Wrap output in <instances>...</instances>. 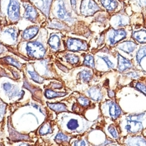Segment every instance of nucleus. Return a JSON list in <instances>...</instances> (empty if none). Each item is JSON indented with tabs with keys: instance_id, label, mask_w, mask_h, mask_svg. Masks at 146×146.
<instances>
[{
	"instance_id": "14",
	"label": "nucleus",
	"mask_w": 146,
	"mask_h": 146,
	"mask_svg": "<svg viewBox=\"0 0 146 146\" xmlns=\"http://www.w3.org/2000/svg\"><path fill=\"white\" fill-rule=\"evenodd\" d=\"M2 90L7 94L10 100L20 99L23 92L17 86L11 84L10 82H5L2 84Z\"/></svg>"
},
{
	"instance_id": "34",
	"label": "nucleus",
	"mask_w": 146,
	"mask_h": 146,
	"mask_svg": "<svg viewBox=\"0 0 146 146\" xmlns=\"http://www.w3.org/2000/svg\"><path fill=\"white\" fill-rule=\"evenodd\" d=\"M52 1L53 0H39V3L38 4V8L46 15H48L49 9H50Z\"/></svg>"
},
{
	"instance_id": "26",
	"label": "nucleus",
	"mask_w": 146,
	"mask_h": 146,
	"mask_svg": "<svg viewBox=\"0 0 146 146\" xmlns=\"http://www.w3.org/2000/svg\"><path fill=\"white\" fill-rule=\"evenodd\" d=\"M71 139H72V136L70 135H67L66 133L63 132L62 130L58 131L54 137V141L58 144H61V145L69 143L71 141Z\"/></svg>"
},
{
	"instance_id": "42",
	"label": "nucleus",
	"mask_w": 146,
	"mask_h": 146,
	"mask_svg": "<svg viewBox=\"0 0 146 146\" xmlns=\"http://www.w3.org/2000/svg\"><path fill=\"white\" fill-rule=\"evenodd\" d=\"M70 2H71V6H72L73 9L75 10V9H76V4H77V0H70Z\"/></svg>"
},
{
	"instance_id": "11",
	"label": "nucleus",
	"mask_w": 146,
	"mask_h": 146,
	"mask_svg": "<svg viewBox=\"0 0 146 146\" xmlns=\"http://www.w3.org/2000/svg\"><path fill=\"white\" fill-rule=\"evenodd\" d=\"M7 14L12 22H17L20 18V4L18 0H9L8 8H7Z\"/></svg>"
},
{
	"instance_id": "35",
	"label": "nucleus",
	"mask_w": 146,
	"mask_h": 146,
	"mask_svg": "<svg viewBox=\"0 0 146 146\" xmlns=\"http://www.w3.org/2000/svg\"><path fill=\"white\" fill-rule=\"evenodd\" d=\"M27 72H28V74L29 75V77L31 78L32 80H34V82L38 83V84L44 83V79H43V78H42L35 70H34L33 68H28V69H27Z\"/></svg>"
},
{
	"instance_id": "10",
	"label": "nucleus",
	"mask_w": 146,
	"mask_h": 146,
	"mask_svg": "<svg viewBox=\"0 0 146 146\" xmlns=\"http://www.w3.org/2000/svg\"><path fill=\"white\" fill-rule=\"evenodd\" d=\"M116 57H117V70L119 73H125L129 70L135 69L133 60L121 55L119 53H116Z\"/></svg>"
},
{
	"instance_id": "17",
	"label": "nucleus",
	"mask_w": 146,
	"mask_h": 146,
	"mask_svg": "<svg viewBox=\"0 0 146 146\" xmlns=\"http://www.w3.org/2000/svg\"><path fill=\"white\" fill-rule=\"evenodd\" d=\"M23 7H24V14H23V18L27 20H29L31 22H35L38 19V13L36 10V9L34 8L32 4H30L29 3L26 2L23 3Z\"/></svg>"
},
{
	"instance_id": "43",
	"label": "nucleus",
	"mask_w": 146,
	"mask_h": 146,
	"mask_svg": "<svg viewBox=\"0 0 146 146\" xmlns=\"http://www.w3.org/2000/svg\"><path fill=\"white\" fill-rule=\"evenodd\" d=\"M3 52H4V48H3V45L0 44V54H2Z\"/></svg>"
},
{
	"instance_id": "25",
	"label": "nucleus",
	"mask_w": 146,
	"mask_h": 146,
	"mask_svg": "<svg viewBox=\"0 0 146 146\" xmlns=\"http://www.w3.org/2000/svg\"><path fill=\"white\" fill-rule=\"evenodd\" d=\"M47 106L57 113L68 111L67 105L63 103H47Z\"/></svg>"
},
{
	"instance_id": "16",
	"label": "nucleus",
	"mask_w": 146,
	"mask_h": 146,
	"mask_svg": "<svg viewBox=\"0 0 146 146\" xmlns=\"http://www.w3.org/2000/svg\"><path fill=\"white\" fill-rule=\"evenodd\" d=\"M129 24V19L125 14H116L111 19V25L113 29H119Z\"/></svg>"
},
{
	"instance_id": "12",
	"label": "nucleus",
	"mask_w": 146,
	"mask_h": 146,
	"mask_svg": "<svg viewBox=\"0 0 146 146\" xmlns=\"http://www.w3.org/2000/svg\"><path fill=\"white\" fill-rule=\"evenodd\" d=\"M139 46L135 43V41L132 40H125L122 41L119 44L116 45V48L119 51H121L123 53H125L126 54L131 55L132 58H134L135 52L138 49Z\"/></svg>"
},
{
	"instance_id": "32",
	"label": "nucleus",
	"mask_w": 146,
	"mask_h": 146,
	"mask_svg": "<svg viewBox=\"0 0 146 146\" xmlns=\"http://www.w3.org/2000/svg\"><path fill=\"white\" fill-rule=\"evenodd\" d=\"M71 146H90V141L88 139V135L74 139L71 141Z\"/></svg>"
},
{
	"instance_id": "36",
	"label": "nucleus",
	"mask_w": 146,
	"mask_h": 146,
	"mask_svg": "<svg viewBox=\"0 0 146 146\" xmlns=\"http://www.w3.org/2000/svg\"><path fill=\"white\" fill-rule=\"evenodd\" d=\"M77 102L79 103V106H81L84 109L89 108L91 104V100L87 96H84V95H79L77 98Z\"/></svg>"
},
{
	"instance_id": "20",
	"label": "nucleus",
	"mask_w": 146,
	"mask_h": 146,
	"mask_svg": "<svg viewBox=\"0 0 146 146\" xmlns=\"http://www.w3.org/2000/svg\"><path fill=\"white\" fill-rule=\"evenodd\" d=\"M38 31H39L38 26H30L23 31L21 37L23 40L29 41V40L33 39L34 37L38 34Z\"/></svg>"
},
{
	"instance_id": "13",
	"label": "nucleus",
	"mask_w": 146,
	"mask_h": 146,
	"mask_svg": "<svg viewBox=\"0 0 146 146\" xmlns=\"http://www.w3.org/2000/svg\"><path fill=\"white\" fill-rule=\"evenodd\" d=\"M123 144L125 146H146V137L142 135L124 136Z\"/></svg>"
},
{
	"instance_id": "37",
	"label": "nucleus",
	"mask_w": 146,
	"mask_h": 146,
	"mask_svg": "<svg viewBox=\"0 0 146 146\" xmlns=\"http://www.w3.org/2000/svg\"><path fill=\"white\" fill-rule=\"evenodd\" d=\"M3 60H4L6 63L11 64V65L14 66V67L18 68H22V64H21L18 60H16L15 58H12V57H6V58H3Z\"/></svg>"
},
{
	"instance_id": "23",
	"label": "nucleus",
	"mask_w": 146,
	"mask_h": 146,
	"mask_svg": "<svg viewBox=\"0 0 146 146\" xmlns=\"http://www.w3.org/2000/svg\"><path fill=\"white\" fill-rule=\"evenodd\" d=\"M132 38L135 40L136 43L139 44H146V29H141L139 30L134 31L132 34Z\"/></svg>"
},
{
	"instance_id": "22",
	"label": "nucleus",
	"mask_w": 146,
	"mask_h": 146,
	"mask_svg": "<svg viewBox=\"0 0 146 146\" xmlns=\"http://www.w3.org/2000/svg\"><path fill=\"white\" fill-rule=\"evenodd\" d=\"M146 57V44L141 45L140 47L138 48V49L136 50L135 54V56L133 58V63L135 64V68L138 67V65L139 64V63L141 62V60Z\"/></svg>"
},
{
	"instance_id": "9",
	"label": "nucleus",
	"mask_w": 146,
	"mask_h": 146,
	"mask_svg": "<svg viewBox=\"0 0 146 146\" xmlns=\"http://www.w3.org/2000/svg\"><path fill=\"white\" fill-rule=\"evenodd\" d=\"M55 16L57 19L62 21H66L68 23H72L73 19L71 16V13L67 9L65 3L63 0H58L56 2V6H55Z\"/></svg>"
},
{
	"instance_id": "4",
	"label": "nucleus",
	"mask_w": 146,
	"mask_h": 146,
	"mask_svg": "<svg viewBox=\"0 0 146 146\" xmlns=\"http://www.w3.org/2000/svg\"><path fill=\"white\" fill-rule=\"evenodd\" d=\"M25 52L29 58L34 59L44 58L47 53V48L40 40L29 41L25 44Z\"/></svg>"
},
{
	"instance_id": "5",
	"label": "nucleus",
	"mask_w": 146,
	"mask_h": 146,
	"mask_svg": "<svg viewBox=\"0 0 146 146\" xmlns=\"http://www.w3.org/2000/svg\"><path fill=\"white\" fill-rule=\"evenodd\" d=\"M96 68L102 72L110 71L117 68V57L111 56L107 53H98L95 60Z\"/></svg>"
},
{
	"instance_id": "33",
	"label": "nucleus",
	"mask_w": 146,
	"mask_h": 146,
	"mask_svg": "<svg viewBox=\"0 0 146 146\" xmlns=\"http://www.w3.org/2000/svg\"><path fill=\"white\" fill-rule=\"evenodd\" d=\"M131 86L134 87L135 89L139 90V92L143 93L146 96V82L145 81H142L139 79L137 80H133V82L131 83Z\"/></svg>"
},
{
	"instance_id": "21",
	"label": "nucleus",
	"mask_w": 146,
	"mask_h": 146,
	"mask_svg": "<svg viewBox=\"0 0 146 146\" xmlns=\"http://www.w3.org/2000/svg\"><path fill=\"white\" fill-rule=\"evenodd\" d=\"M100 3L102 7L109 13L116 11L119 6V3L118 0H100Z\"/></svg>"
},
{
	"instance_id": "7",
	"label": "nucleus",
	"mask_w": 146,
	"mask_h": 146,
	"mask_svg": "<svg viewBox=\"0 0 146 146\" xmlns=\"http://www.w3.org/2000/svg\"><path fill=\"white\" fill-rule=\"evenodd\" d=\"M79 11L84 16H92L95 13L100 11V8L94 0H82L80 3Z\"/></svg>"
},
{
	"instance_id": "31",
	"label": "nucleus",
	"mask_w": 146,
	"mask_h": 146,
	"mask_svg": "<svg viewBox=\"0 0 146 146\" xmlns=\"http://www.w3.org/2000/svg\"><path fill=\"white\" fill-rule=\"evenodd\" d=\"M4 35L6 37H8L10 41L13 43H15L17 41V38H18V31L16 29L15 27H9L8 29H6L3 32Z\"/></svg>"
},
{
	"instance_id": "3",
	"label": "nucleus",
	"mask_w": 146,
	"mask_h": 146,
	"mask_svg": "<svg viewBox=\"0 0 146 146\" xmlns=\"http://www.w3.org/2000/svg\"><path fill=\"white\" fill-rule=\"evenodd\" d=\"M100 110L104 117L113 121H116L124 114L120 106L114 100H109L103 102L100 104Z\"/></svg>"
},
{
	"instance_id": "18",
	"label": "nucleus",
	"mask_w": 146,
	"mask_h": 146,
	"mask_svg": "<svg viewBox=\"0 0 146 146\" xmlns=\"http://www.w3.org/2000/svg\"><path fill=\"white\" fill-rule=\"evenodd\" d=\"M104 134L113 140H119L120 139L119 128L115 124H108L104 129Z\"/></svg>"
},
{
	"instance_id": "28",
	"label": "nucleus",
	"mask_w": 146,
	"mask_h": 146,
	"mask_svg": "<svg viewBox=\"0 0 146 146\" xmlns=\"http://www.w3.org/2000/svg\"><path fill=\"white\" fill-rule=\"evenodd\" d=\"M53 132H54V128L51 125V123L48 121L44 123L38 129V134L39 135H42V136L51 135V134H53Z\"/></svg>"
},
{
	"instance_id": "29",
	"label": "nucleus",
	"mask_w": 146,
	"mask_h": 146,
	"mask_svg": "<svg viewBox=\"0 0 146 146\" xmlns=\"http://www.w3.org/2000/svg\"><path fill=\"white\" fill-rule=\"evenodd\" d=\"M67 94H68L65 92H57V91H54L51 89H46L44 90V96L48 100H53V99H56V98L64 97Z\"/></svg>"
},
{
	"instance_id": "40",
	"label": "nucleus",
	"mask_w": 146,
	"mask_h": 146,
	"mask_svg": "<svg viewBox=\"0 0 146 146\" xmlns=\"http://www.w3.org/2000/svg\"><path fill=\"white\" fill-rule=\"evenodd\" d=\"M4 113H5V105L4 104H0V121L3 119Z\"/></svg>"
},
{
	"instance_id": "24",
	"label": "nucleus",
	"mask_w": 146,
	"mask_h": 146,
	"mask_svg": "<svg viewBox=\"0 0 146 146\" xmlns=\"http://www.w3.org/2000/svg\"><path fill=\"white\" fill-rule=\"evenodd\" d=\"M93 76H94V73L89 68H82L79 73V78L83 83L90 82L91 79H93Z\"/></svg>"
},
{
	"instance_id": "1",
	"label": "nucleus",
	"mask_w": 146,
	"mask_h": 146,
	"mask_svg": "<svg viewBox=\"0 0 146 146\" xmlns=\"http://www.w3.org/2000/svg\"><path fill=\"white\" fill-rule=\"evenodd\" d=\"M57 123L63 132L70 135H83L94 124V122L87 120L83 116L75 113L59 114Z\"/></svg>"
},
{
	"instance_id": "44",
	"label": "nucleus",
	"mask_w": 146,
	"mask_h": 146,
	"mask_svg": "<svg viewBox=\"0 0 146 146\" xmlns=\"http://www.w3.org/2000/svg\"><path fill=\"white\" fill-rule=\"evenodd\" d=\"M17 146H30V145H29L28 144H19V145H17Z\"/></svg>"
},
{
	"instance_id": "15",
	"label": "nucleus",
	"mask_w": 146,
	"mask_h": 146,
	"mask_svg": "<svg viewBox=\"0 0 146 146\" xmlns=\"http://www.w3.org/2000/svg\"><path fill=\"white\" fill-rule=\"evenodd\" d=\"M85 95L94 102H100L104 100V92L101 88L92 86L85 90Z\"/></svg>"
},
{
	"instance_id": "19",
	"label": "nucleus",
	"mask_w": 146,
	"mask_h": 146,
	"mask_svg": "<svg viewBox=\"0 0 146 146\" xmlns=\"http://www.w3.org/2000/svg\"><path fill=\"white\" fill-rule=\"evenodd\" d=\"M48 44L49 46L50 49L52 52H57L61 49L62 47V42L60 36L58 34H52L50 35L48 40Z\"/></svg>"
},
{
	"instance_id": "39",
	"label": "nucleus",
	"mask_w": 146,
	"mask_h": 146,
	"mask_svg": "<svg viewBox=\"0 0 146 146\" xmlns=\"http://www.w3.org/2000/svg\"><path fill=\"white\" fill-rule=\"evenodd\" d=\"M135 3L140 8H146V0H135Z\"/></svg>"
},
{
	"instance_id": "38",
	"label": "nucleus",
	"mask_w": 146,
	"mask_h": 146,
	"mask_svg": "<svg viewBox=\"0 0 146 146\" xmlns=\"http://www.w3.org/2000/svg\"><path fill=\"white\" fill-rule=\"evenodd\" d=\"M51 28H55L58 29H65V25L63 24L61 22H58V21H53L49 25Z\"/></svg>"
},
{
	"instance_id": "27",
	"label": "nucleus",
	"mask_w": 146,
	"mask_h": 146,
	"mask_svg": "<svg viewBox=\"0 0 146 146\" xmlns=\"http://www.w3.org/2000/svg\"><path fill=\"white\" fill-rule=\"evenodd\" d=\"M63 57L64 58V59L67 61V63L70 64L71 65H74V66H78L80 63V58L79 55H77L76 54L74 53H65Z\"/></svg>"
},
{
	"instance_id": "2",
	"label": "nucleus",
	"mask_w": 146,
	"mask_h": 146,
	"mask_svg": "<svg viewBox=\"0 0 146 146\" xmlns=\"http://www.w3.org/2000/svg\"><path fill=\"white\" fill-rule=\"evenodd\" d=\"M119 128L123 136L141 133L146 128V112L123 114L119 119Z\"/></svg>"
},
{
	"instance_id": "6",
	"label": "nucleus",
	"mask_w": 146,
	"mask_h": 146,
	"mask_svg": "<svg viewBox=\"0 0 146 146\" xmlns=\"http://www.w3.org/2000/svg\"><path fill=\"white\" fill-rule=\"evenodd\" d=\"M128 37V32L125 29H110L106 34V43L108 46L113 47L122 42Z\"/></svg>"
},
{
	"instance_id": "41",
	"label": "nucleus",
	"mask_w": 146,
	"mask_h": 146,
	"mask_svg": "<svg viewBox=\"0 0 146 146\" xmlns=\"http://www.w3.org/2000/svg\"><path fill=\"white\" fill-rule=\"evenodd\" d=\"M108 95H109V97H110V99H113V98H114L115 94H114V92H113V90H108Z\"/></svg>"
},
{
	"instance_id": "30",
	"label": "nucleus",
	"mask_w": 146,
	"mask_h": 146,
	"mask_svg": "<svg viewBox=\"0 0 146 146\" xmlns=\"http://www.w3.org/2000/svg\"><path fill=\"white\" fill-rule=\"evenodd\" d=\"M83 65L86 67L90 68H96V64H95V58L92 54H85L84 55V62Z\"/></svg>"
},
{
	"instance_id": "8",
	"label": "nucleus",
	"mask_w": 146,
	"mask_h": 146,
	"mask_svg": "<svg viewBox=\"0 0 146 146\" xmlns=\"http://www.w3.org/2000/svg\"><path fill=\"white\" fill-rule=\"evenodd\" d=\"M64 44L68 50L79 52V51H86L89 48L88 44L84 41L74 38H68L64 40Z\"/></svg>"
}]
</instances>
